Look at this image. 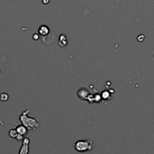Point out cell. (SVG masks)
I'll use <instances>...</instances> for the list:
<instances>
[{
    "instance_id": "11",
    "label": "cell",
    "mask_w": 154,
    "mask_h": 154,
    "mask_svg": "<svg viewBox=\"0 0 154 154\" xmlns=\"http://www.w3.org/2000/svg\"><path fill=\"white\" fill-rule=\"evenodd\" d=\"M33 38L34 39L35 41L39 40V38H40V35H39L38 33H34V34L33 35Z\"/></svg>"
},
{
    "instance_id": "6",
    "label": "cell",
    "mask_w": 154,
    "mask_h": 154,
    "mask_svg": "<svg viewBox=\"0 0 154 154\" xmlns=\"http://www.w3.org/2000/svg\"><path fill=\"white\" fill-rule=\"evenodd\" d=\"M58 45L60 47H65L68 45V38H67V36L64 33H62L59 36Z\"/></svg>"
},
{
    "instance_id": "5",
    "label": "cell",
    "mask_w": 154,
    "mask_h": 154,
    "mask_svg": "<svg viewBox=\"0 0 154 154\" xmlns=\"http://www.w3.org/2000/svg\"><path fill=\"white\" fill-rule=\"evenodd\" d=\"M38 32V34L40 35V36L46 37V36H47L50 34V29L49 26H47V25H41V26H39Z\"/></svg>"
},
{
    "instance_id": "4",
    "label": "cell",
    "mask_w": 154,
    "mask_h": 154,
    "mask_svg": "<svg viewBox=\"0 0 154 154\" xmlns=\"http://www.w3.org/2000/svg\"><path fill=\"white\" fill-rule=\"evenodd\" d=\"M89 92L86 88L85 87H81V89H79L77 92V96L81 100H86L87 96H89Z\"/></svg>"
},
{
    "instance_id": "9",
    "label": "cell",
    "mask_w": 154,
    "mask_h": 154,
    "mask_svg": "<svg viewBox=\"0 0 154 154\" xmlns=\"http://www.w3.org/2000/svg\"><path fill=\"white\" fill-rule=\"evenodd\" d=\"M18 135L17 131L16 129H10L9 131H8V135H9L10 138H14L15 139L17 137V135Z\"/></svg>"
},
{
    "instance_id": "10",
    "label": "cell",
    "mask_w": 154,
    "mask_h": 154,
    "mask_svg": "<svg viewBox=\"0 0 154 154\" xmlns=\"http://www.w3.org/2000/svg\"><path fill=\"white\" fill-rule=\"evenodd\" d=\"M9 99V96H8V93H5V92H2L0 94V100L2 101V102H6Z\"/></svg>"
},
{
    "instance_id": "13",
    "label": "cell",
    "mask_w": 154,
    "mask_h": 154,
    "mask_svg": "<svg viewBox=\"0 0 154 154\" xmlns=\"http://www.w3.org/2000/svg\"><path fill=\"white\" fill-rule=\"evenodd\" d=\"M23 138H24V137H23V135H20V134H18V135H17V137H16V138H15V139H16L17 141H22V140L23 139Z\"/></svg>"
},
{
    "instance_id": "14",
    "label": "cell",
    "mask_w": 154,
    "mask_h": 154,
    "mask_svg": "<svg viewBox=\"0 0 154 154\" xmlns=\"http://www.w3.org/2000/svg\"><path fill=\"white\" fill-rule=\"evenodd\" d=\"M49 2H50V0H42V3L44 5H47V4H49Z\"/></svg>"
},
{
    "instance_id": "8",
    "label": "cell",
    "mask_w": 154,
    "mask_h": 154,
    "mask_svg": "<svg viewBox=\"0 0 154 154\" xmlns=\"http://www.w3.org/2000/svg\"><path fill=\"white\" fill-rule=\"evenodd\" d=\"M100 95L102 100L107 101V100H110V99H111V94H110V92H109L108 90H107V89L102 90V92H101Z\"/></svg>"
},
{
    "instance_id": "3",
    "label": "cell",
    "mask_w": 154,
    "mask_h": 154,
    "mask_svg": "<svg viewBox=\"0 0 154 154\" xmlns=\"http://www.w3.org/2000/svg\"><path fill=\"white\" fill-rule=\"evenodd\" d=\"M22 146L19 151V154H27L29 152V143L30 140L28 138H23L22 140Z\"/></svg>"
},
{
    "instance_id": "7",
    "label": "cell",
    "mask_w": 154,
    "mask_h": 154,
    "mask_svg": "<svg viewBox=\"0 0 154 154\" xmlns=\"http://www.w3.org/2000/svg\"><path fill=\"white\" fill-rule=\"evenodd\" d=\"M15 129H16V130H17V131L18 134H20V135H23V136L26 135L28 132V129L26 128L24 125H23V124L17 126Z\"/></svg>"
},
{
    "instance_id": "12",
    "label": "cell",
    "mask_w": 154,
    "mask_h": 154,
    "mask_svg": "<svg viewBox=\"0 0 154 154\" xmlns=\"http://www.w3.org/2000/svg\"><path fill=\"white\" fill-rule=\"evenodd\" d=\"M145 36H144V35H140V36H138V37H137V39H138V41L141 42V41H143L145 40Z\"/></svg>"
},
{
    "instance_id": "2",
    "label": "cell",
    "mask_w": 154,
    "mask_h": 154,
    "mask_svg": "<svg viewBox=\"0 0 154 154\" xmlns=\"http://www.w3.org/2000/svg\"><path fill=\"white\" fill-rule=\"evenodd\" d=\"M93 147H94V143L91 139L79 140L74 144L75 149L80 153L92 150Z\"/></svg>"
},
{
    "instance_id": "1",
    "label": "cell",
    "mask_w": 154,
    "mask_h": 154,
    "mask_svg": "<svg viewBox=\"0 0 154 154\" xmlns=\"http://www.w3.org/2000/svg\"><path fill=\"white\" fill-rule=\"evenodd\" d=\"M29 112H30V109H28V110L23 111L19 117L20 121L28 129V130H36L40 126L39 123L36 119L29 117L28 116Z\"/></svg>"
}]
</instances>
